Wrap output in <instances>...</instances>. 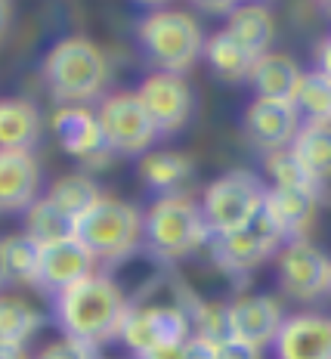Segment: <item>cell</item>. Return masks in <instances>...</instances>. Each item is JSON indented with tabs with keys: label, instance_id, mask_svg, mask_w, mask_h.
Here are the masks:
<instances>
[{
	"label": "cell",
	"instance_id": "6da1fadb",
	"mask_svg": "<svg viewBox=\"0 0 331 359\" xmlns=\"http://www.w3.org/2000/svg\"><path fill=\"white\" fill-rule=\"evenodd\" d=\"M127 310H130V301H127L124 288L100 269L53 294V313H56L62 334L93 344V347L118 341Z\"/></svg>",
	"mask_w": 331,
	"mask_h": 359
},
{
	"label": "cell",
	"instance_id": "7a4b0ae2",
	"mask_svg": "<svg viewBox=\"0 0 331 359\" xmlns=\"http://www.w3.org/2000/svg\"><path fill=\"white\" fill-rule=\"evenodd\" d=\"M210 229L201 217L198 201H192L186 192L180 196H158L142 211V248L161 264L192 257L195 251L208 248Z\"/></svg>",
	"mask_w": 331,
	"mask_h": 359
},
{
	"label": "cell",
	"instance_id": "3957f363",
	"mask_svg": "<svg viewBox=\"0 0 331 359\" xmlns=\"http://www.w3.org/2000/svg\"><path fill=\"white\" fill-rule=\"evenodd\" d=\"M43 81L59 102L84 106L109 84V59L87 37H62L43 56Z\"/></svg>",
	"mask_w": 331,
	"mask_h": 359
},
{
	"label": "cell",
	"instance_id": "277c9868",
	"mask_svg": "<svg viewBox=\"0 0 331 359\" xmlns=\"http://www.w3.org/2000/svg\"><path fill=\"white\" fill-rule=\"evenodd\" d=\"M74 238L96 257V264H121L142 248V211L115 196H102L74 220Z\"/></svg>",
	"mask_w": 331,
	"mask_h": 359
},
{
	"label": "cell",
	"instance_id": "5b68a950",
	"mask_svg": "<svg viewBox=\"0 0 331 359\" xmlns=\"http://www.w3.org/2000/svg\"><path fill=\"white\" fill-rule=\"evenodd\" d=\"M137 34L149 62L158 65V72L183 74L205 53V37H201L198 22L180 10H152L140 22Z\"/></svg>",
	"mask_w": 331,
	"mask_h": 359
},
{
	"label": "cell",
	"instance_id": "8992f818",
	"mask_svg": "<svg viewBox=\"0 0 331 359\" xmlns=\"http://www.w3.org/2000/svg\"><path fill=\"white\" fill-rule=\"evenodd\" d=\"M266 183L251 170H227L210 180L198 208L210 233H232L242 229L263 211Z\"/></svg>",
	"mask_w": 331,
	"mask_h": 359
},
{
	"label": "cell",
	"instance_id": "52a82bcc",
	"mask_svg": "<svg viewBox=\"0 0 331 359\" xmlns=\"http://www.w3.org/2000/svg\"><path fill=\"white\" fill-rule=\"evenodd\" d=\"M288 238L282 236V229L273 223V217L260 211L248 226L232 229V233H217L210 236L208 251L214 257V264L229 276H248L254 273L263 260H273L276 251Z\"/></svg>",
	"mask_w": 331,
	"mask_h": 359
},
{
	"label": "cell",
	"instance_id": "ba28073f",
	"mask_svg": "<svg viewBox=\"0 0 331 359\" xmlns=\"http://www.w3.org/2000/svg\"><path fill=\"white\" fill-rule=\"evenodd\" d=\"M189 338H192V323L189 313H186V304H174V301H149V304L130 301L121 334H118V341L133 356L146 353L158 344H174Z\"/></svg>",
	"mask_w": 331,
	"mask_h": 359
},
{
	"label": "cell",
	"instance_id": "9c48e42d",
	"mask_svg": "<svg viewBox=\"0 0 331 359\" xmlns=\"http://www.w3.org/2000/svg\"><path fill=\"white\" fill-rule=\"evenodd\" d=\"M96 118H100V127L105 133V143L118 155H146L155 140L161 137L140 96L127 93V90L105 96L96 109Z\"/></svg>",
	"mask_w": 331,
	"mask_h": 359
},
{
	"label": "cell",
	"instance_id": "30bf717a",
	"mask_svg": "<svg viewBox=\"0 0 331 359\" xmlns=\"http://www.w3.org/2000/svg\"><path fill=\"white\" fill-rule=\"evenodd\" d=\"M276 282L288 297L295 301H319L328 294V276H331V257L310 238H291L285 242L273 257Z\"/></svg>",
	"mask_w": 331,
	"mask_h": 359
},
{
	"label": "cell",
	"instance_id": "8fae6325",
	"mask_svg": "<svg viewBox=\"0 0 331 359\" xmlns=\"http://www.w3.org/2000/svg\"><path fill=\"white\" fill-rule=\"evenodd\" d=\"M50 127L62 152L93 170H102L115 155L112 146L105 143L96 111H90L87 106H59L50 118Z\"/></svg>",
	"mask_w": 331,
	"mask_h": 359
},
{
	"label": "cell",
	"instance_id": "7c38bea8",
	"mask_svg": "<svg viewBox=\"0 0 331 359\" xmlns=\"http://www.w3.org/2000/svg\"><path fill=\"white\" fill-rule=\"evenodd\" d=\"M137 96L155 121L158 133H177L192 115V90L183 74L152 72L149 78H142Z\"/></svg>",
	"mask_w": 331,
	"mask_h": 359
},
{
	"label": "cell",
	"instance_id": "4fadbf2b",
	"mask_svg": "<svg viewBox=\"0 0 331 359\" xmlns=\"http://www.w3.org/2000/svg\"><path fill=\"white\" fill-rule=\"evenodd\" d=\"M285 306L273 294H238L227 304V334L257 344L260 350L273 347L276 334L285 323Z\"/></svg>",
	"mask_w": 331,
	"mask_h": 359
},
{
	"label": "cell",
	"instance_id": "5bb4252c",
	"mask_svg": "<svg viewBox=\"0 0 331 359\" xmlns=\"http://www.w3.org/2000/svg\"><path fill=\"white\" fill-rule=\"evenodd\" d=\"M273 359H331V316L313 310L285 316L273 341Z\"/></svg>",
	"mask_w": 331,
	"mask_h": 359
},
{
	"label": "cell",
	"instance_id": "9a60e30c",
	"mask_svg": "<svg viewBox=\"0 0 331 359\" xmlns=\"http://www.w3.org/2000/svg\"><path fill=\"white\" fill-rule=\"evenodd\" d=\"M300 124H304V118H300L295 102L260 100L257 96V100L245 109V133L263 152H276V149L291 146Z\"/></svg>",
	"mask_w": 331,
	"mask_h": 359
},
{
	"label": "cell",
	"instance_id": "2e32d148",
	"mask_svg": "<svg viewBox=\"0 0 331 359\" xmlns=\"http://www.w3.org/2000/svg\"><path fill=\"white\" fill-rule=\"evenodd\" d=\"M96 257L90 254L78 238H65V242H53L41 248V264H37V288L59 294L74 282L87 279L96 273Z\"/></svg>",
	"mask_w": 331,
	"mask_h": 359
},
{
	"label": "cell",
	"instance_id": "e0dca14e",
	"mask_svg": "<svg viewBox=\"0 0 331 359\" xmlns=\"http://www.w3.org/2000/svg\"><path fill=\"white\" fill-rule=\"evenodd\" d=\"M41 189V168L32 152L0 149V214L28 211Z\"/></svg>",
	"mask_w": 331,
	"mask_h": 359
},
{
	"label": "cell",
	"instance_id": "ac0fdd59",
	"mask_svg": "<svg viewBox=\"0 0 331 359\" xmlns=\"http://www.w3.org/2000/svg\"><path fill=\"white\" fill-rule=\"evenodd\" d=\"M319 196L310 189H285V186H266L263 211L273 217V223L288 238H306L310 226L316 223Z\"/></svg>",
	"mask_w": 331,
	"mask_h": 359
},
{
	"label": "cell",
	"instance_id": "d6986e66",
	"mask_svg": "<svg viewBox=\"0 0 331 359\" xmlns=\"http://www.w3.org/2000/svg\"><path fill=\"white\" fill-rule=\"evenodd\" d=\"M140 180L155 196H180L192 180V161L177 149H149L140 158Z\"/></svg>",
	"mask_w": 331,
	"mask_h": 359
},
{
	"label": "cell",
	"instance_id": "ffe728a7",
	"mask_svg": "<svg viewBox=\"0 0 331 359\" xmlns=\"http://www.w3.org/2000/svg\"><path fill=\"white\" fill-rule=\"evenodd\" d=\"M304 74L306 72L297 65V59H291L288 53H263L251 72V84L260 100L295 102Z\"/></svg>",
	"mask_w": 331,
	"mask_h": 359
},
{
	"label": "cell",
	"instance_id": "44dd1931",
	"mask_svg": "<svg viewBox=\"0 0 331 359\" xmlns=\"http://www.w3.org/2000/svg\"><path fill=\"white\" fill-rule=\"evenodd\" d=\"M288 149L319 189L331 186V121H304Z\"/></svg>",
	"mask_w": 331,
	"mask_h": 359
},
{
	"label": "cell",
	"instance_id": "7402d4cb",
	"mask_svg": "<svg viewBox=\"0 0 331 359\" xmlns=\"http://www.w3.org/2000/svg\"><path fill=\"white\" fill-rule=\"evenodd\" d=\"M41 109L32 100H22V96L0 100V149L32 152L34 143L41 140Z\"/></svg>",
	"mask_w": 331,
	"mask_h": 359
},
{
	"label": "cell",
	"instance_id": "603a6c76",
	"mask_svg": "<svg viewBox=\"0 0 331 359\" xmlns=\"http://www.w3.org/2000/svg\"><path fill=\"white\" fill-rule=\"evenodd\" d=\"M205 59L214 69L217 78L223 81H251V72L257 65L260 56H254L242 41H236L227 28H220L217 34H210L205 41Z\"/></svg>",
	"mask_w": 331,
	"mask_h": 359
},
{
	"label": "cell",
	"instance_id": "cb8c5ba5",
	"mask_svg": "<svg viewBox=\"0 0 331 359\" xmlns=\"http://www.w3.org/2000/svg\"><path fill=\"white\" fill-rule=\"evenodd\" d=\"M227 32L236 37V41H242L254 56H263V53H269V43H273V37H276V19L266 6L242 4L229 13Z\"/></svg>",
	"mask_w": 331,
	"mask_h": 359
},
{
	"label": "cell",
	"instance_id": "d4e9b609",
	"mask_svg": "<svg viewBox=\"0 0 331 359\" xmlns=\"http://www.w3.org/2000/svg\"><path fill=\"white\" fill-rule=\"evenodd\" d=\"M43 328V313L32 306L22 294H4L0 291V344L25 347Z\"/></svg>",
	"mask_w": 331,
	"mask_h": 359
},
{
	"label": "cell",
	"instance_id": "484cf974",
	"mask_svg": "<svg viewBox=\"0 0 331 359\" xmlns=\"http://www.w3.org/2000/svg\"><path fill=\"white\" fill-rule=\"evenodd\" d=\"M32 242L53 245V242H65V238H74V217H69L62 208H56L53 201L43 196L28 205L25 211V229H22Z\"/></svg>",
	"mask_w": 331,
	"mask_h": 359
},
{
	"label": "cell",
	"instance_id": "4316f807",
	"mask_svg": "<svg viewBox=\"0 0 331 359\" xmlns=\"http://www.w3.org/2000/svg\"><path fill=\"white\" fill-rule=\"evenodd\" d=\"M0 264L4 279L10 285H34L37 288V264H41V245L25 233H13L0 238Z\"/></svg>",
	"mask_w": 331,
	"mask_h": 359
},
{
	"label": "cell",
	"instance_id": "83f0119b",
	"mask_svg": "<svg viewBox=\"0 0 331 359\" xmlns=\"http://www.w3.org/2000/svg\"><path fill=\"white\" fill-rule=\"evenodd\" d=\"M47 198L78 220L81 214L90 211V208L102 198V189L93 183V177H87V174H62L50 183Z\"/></svg>",
	"mask_w": 331,
	"mask_h": 359
},
{
	"label": "cell",
	"instance_id": "f1b7e54d",
	"mask_svg": "<svg viewBox=\"0 0 331 359\" xmlns=\"http://www.w3.org/2000/svg\"><path fill=\"white\" fill-rule=\"evenodd\" d=\"M295 106L306 121H331V78L322 72L304 74Z\"/></svg>",
	"mask_w": 331,
	"mask_h": 359
},
{
	"label": "cell",
	"instance_id": "f546056e",
	"mask_svg": "<svg viewBox=\"0 0 331 359\" xmlns=\"http://www.w3.org/2000/svg\"><path fill=\"white\" fill-rule=\"evenodd\" d=\"M263 168H266L273 186H285V189H310V192L319 196V186L313 183V177L304 170V164L295 158V152H291L288 146L276 149V152H266Z\"/></svg>",
	"mask_w": 331,
	"mask_h": 359
},
{
	"label": "cell",
	"instance_id": "4dcf8cb0",
	"mask_svg": "<svg viewBox=\"0 0 331 359\" xmlns=\"http://www.w3.org/2000/svg\"><path fill=\"white\" fill-rule=\"evenodd\" d=\"M34 359H100V347L84 344V341H74V338H69V334H62V338L43 344V350Z\"/></svg>",
	"mask_w": 331,
	"mask_h": 359
},
{
	"label": "cell",
	"instance_id": "1f68e13d",
	"mask_svg": "<svg viewBox=\"0 0 331 359\" xmlns=\"http://www.w3.org/2000/svg\"><path fill=\"white\" fill-rule=\"evenodd\" d=\"M217 359H263V350L257 344H248L242 338L227 334V338L217 341Z\"/></svg>",
	"mask_w": 331,
	"mask_h": 359
},
{
	"label": "cell",
	"instance_id": "d6a6232c",
	"mask_svg": "<svg viewBox=\"0 0 331 359\" xmlns=\"http://www.w3.org/2000/svg\"><path fill=\"white\" fill-rule=\"evenodd\" d=\"M133 359H186V341L158 344V347L146 350V353H140V356H133Z\"/></svg>",
	"mask_w": 331,
	"mask_h": 359
},
{
	"label": "cell",
	"instance_id": "836d02e7",
	"mask_svg": "<svg viewBox=\"0 0 331 359\" xmlns=\"http://www.w3.org/2000/svg\"><path fill=\"white\" fill-rule=\"evenodd\" d=\"M186 359H217V341L192 334V338L186 341Z\"/></svg>",
	"mask_w": 331,
	"mask_h": 359
},
{
	"label": "cell",
	"instance_id": "e575fe53",
	"mask_svg": "<svg viewBox=\"0 0 331 359\" xmlns=\"http://www.w3.org/2000/svg\"><path fill=\"white\" fill-rule=\"evenodd\" d=\"M198 10L210 13V16H229L232 10L238 6V0H192Z\"/></svg>",
	"mask_w": 331,
	"mask_h": 359
},
{
	"label": "cell",
	"instance_id": "d590c367",
	"mask_svg": "<svg viewBox=\"0 0 331 359\" xmlns=\"http://www.w3.org/2000/svg\"><path fill=\"white\" fill-rule=\"evenodd\" d=\"M316 72H322L325 78H331V34L319 43V50H316Z\"/></svg>",
	"mask_w": 331,
	"mask_h": 359
},
{
	"label": "cell",
	"instance_id": "8d00e7d4",
	"mask_svg": "<svg viewBox=\"0 0 331 359\" xmlns=\"http://www.w3.org/2000/svg\"><path fill=\"white\" fill-rule=\"evenodd\" d=\"M0 359H32L25 347H13V344H0Z\"/></svg>",
	"mask_w": 331,
	"mask_h": 359
},
{
	"label": "cell",
	"instance_id": "74e56055",
	"mask_svg": "<svg viewBox=\"0 0 331 359\" xmlns=\"http://www.w3.org/2000/svg\"><path fill=\"white\" fill-rule=\"evenodd\" d=\"M10 25V0H0V34Z\"/></svg>",
	"mask_w": 331,
	"mask_h": 359
},
{
	"label": "cell",
	"instance_id": "f35d334b",
	"mask_svg": "<svg viewBox=\"0 0 331 359\" xmlns=\"http://www.w3.org/2000/svg\"><path fill=\"white\" fill-rule=\"evenodd\" d=\"M137 4H146V6H158V4H164V0H137Z\"/></svg>",
	"mask_w": 331,
	"mask_h": 359
},
{
	"label": "cell",
	"instance_id": "ab89813d",
	"mask_svg": "<svg viewBox=\"0 0 331 359\" xmlns=\"http://www.w3.org/2000/svg\"><path fill=\"white\" fill-rule=\"evenodd\" d=\"M319 4H322V10H325L328 16H331V0H319Z\"/></svg>",
	"mask_w": 331,
	"mask_h": 359
},
{
	"label": "cell",
	"instance_id": "60d3db41",
	"mask_svg": "<svg viewBox=\"0 0 331 359\" xmlns=\"http://www.w3.org/2000/svg\"><path fill=\"white\" fill-rule=\"evenodd\" d=\"M6 285V279H4V264H0V288Z\"/></svg>",
	"mask_w": 331,
	"mask_h": 359
},
{
	"label": "cell",
	"instance_id": "b9f144b4",
	"mask_svg": "<svg viewBox=\"0 0 331 359\" xmlns=\"http://www.w3.org/2000/svg\"><path fill=\"white\" fill-rule=\"evenodd\" d=\"M328 294H331V276H328Z\"/></svg>",
	"mask_w": 331,
	"mask_h": 359
},
{
	"label": "cell",
	"instance_id": "7bdbcfd3",
	"mask_svg": "<svg viewBox=\"0 0 331 359\" xmlns=\"http://www.w3.org/2000/svg\"><path fill=\"white\" fill-rule=\"evenodd\" d=\"M248 4H257V0H248Z\"/></svg>",
	"mask_w": 331,
	"mask_h": 359
}]
</instances>
